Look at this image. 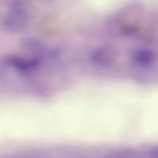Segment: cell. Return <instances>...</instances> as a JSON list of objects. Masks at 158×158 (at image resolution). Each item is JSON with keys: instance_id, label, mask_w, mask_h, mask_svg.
Returning <instances> with one entry per match:
<instances>
[{"instance_id": "1", "label": "cell", "mask_w": 158, "mask_h": 158, "mask_svg": "<svg viewBox=\"0 0 158 158\" xmlns=\"http://www.w3.org/2000/svg\"><path fill=\"white\" fill-rule=\"evenodd\" d=\"M29 24L27 15L21 11H14L11 12L5 20L6 29L11 32H21L26 29Z\"/></svg>"}, {"instance_id": "2", "label": "cell", "mask_w": 158, "mask_h": 158, "mask_svg": "<svg viewBox=\"0 0 158 158\" xmlns=\"http://www.w3.org/2000/svg\"><path fill=\"white\" fill-rule=\"evenodd\" d=\"M115 51L110 47H100L90 54V60L94 65L106 66L110 65L115 60Z\"/></svg>"}, {"instance_id": "3", "label": "cell", "mask_w": 158, "mask_h": 158, "mask_svg": "<svg viewBox=\"0 0 158 158\" xmlns=\"http://www.w3.org/2000/svg\"><path fill=\"white\" fill-rule=\"evenodd\" d=\"M156 59V54L148 49H136L132 53V60L139 66H151L155 63Z\"/></svg>"}, {"instance_id": "4", "label": "cell", "mask_w": 158, "mask_h": 158, "mask_svg": "<svg viewBox=\"0 0 158 158\" xmlns=\"http://www.w3.org/2000/svg\"><path fill=\"white\" fill-rule=\"evenodd\" d=\"M9 63L14 68L22 72L32 70L39 64L38 60L35 59H26L22 57H12L9 60Z\"/></svg>"}, {"instance_id": "5", "label": "cell", "mask_w": 158, "mask_h": 158, "mask_svg": "<svg viewBox=\"0 0 158 158\" xmlns=\"http://www.w3.org/2000/svg\"><path fill=\"white\" fill-rule=\"evenodd\" d=\"M151 158H158V147L154 148L151 152Z\"/></svg>"}]
</instances>
